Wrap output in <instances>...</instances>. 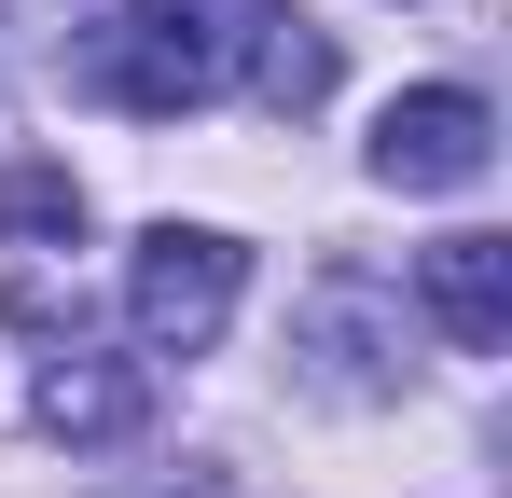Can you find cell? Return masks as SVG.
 I'll use <instances>...</instances> for the list:
<instances>
[{
	"mask_svg": "<svg viewBox=\"0 0 512 498\" xmlns=\"http://www.w3.org/2000/svg\"><path fill=\"white\" fill-rule=\"evenodd\" d=\"M277 28V0H125L111 28H84V83L97 111H139V125H180V111H222L250 97V56Z\"/></svg>",
	"mask_w": 512,
	"mask_h": 498,
	"instance_id": "6da1fadb",
	"label": "cell"
},
{
	"mask_svg": "<svg viewBox=\"0 0 512 498\" xmlns=\"http://www.w3.org/2000/svg\"><path fill=\"white\" fill-rule=\"evenodd\" d=\"M236 291H250V249L222 236V222H153V236L125 249V319L153 360H208L222 319H236Z\"/></svg>",
	"mask_w": 512,
	"mask_h": 498,
	"instance_id": "7a4b0ae2",
	"label": "cell"
},
{
	"mask_svg": "<svg viewBox=\"0 0 512 498\" xmlns=\"http://www.w3.org/2000/svg\"><path fill=\"white\" fill-rule=\"evenodd\" d=\"M84 305V180L56 153L0 166V319L14 332H70Z\"/></svg>",
	"mask_w": 512,
	"mask_h": 498,
	"instance_id": "3957f363",
	"label": "cell"
},
{
	"mask_svg": "<svg viewBox=\"0 0 512 498\" xmlns=\"http://www.w3.org/2000/svg\"><path fill=\"white\" fill-rule=\"evenodd\" d=\"M291 360H305V388H333V402H402V291L388 277H360L333 263L319 291H305V319H291Z\"/></svg>",
	"mask_w": 512,
	"mask_h": 498,
	"instance_id": "277c9868",
	"label": "cell"
},
{
	"mask_svg": "<svg viewBox=\"0 0 512 498\" xmlns=\"http://www.w3.org/2000/svg\"><path fill=\"white\" fill-rule=\"evenodd\" d=\"M485 166H499V111L471 83H416V97L374 111V180L388 194H471Z\"/></svg>",
	"mask_w": 512,
	"mask_h": 498,
	"instance_id": "5b68a950",
	"label": "cell"
},
{
	"mask_svg": "<svg viewBox=\"0 0 512 498\" xmlns=\"http://www.w3.org/2000/svg\"><path fill=\"white\" fill-rule=\"evenodd\" d=\"M28 415H42V443H139L153 374H139L125 346H56V360H42V388H28Z\"/></svg>",
	"mask_w": 512,
	"mask_h": 498,
	"instance_id": "8992f818",
	"label": "cell"
},
{
	"mask_svg": "<svg viewBox=\"0 0 512 498\" xmlns=\"http://www.w3.org/2000/svg\"><path fill=\"white\" fill-rule=\"evenodd\" d=\"M416 291L457 346H512V236H443L416 263Z\"/></svg>",
	"mask_w": 512,
	"mask_h": 498,
	"instance_id": "52a82bcc",
	"label": "cell"
},
{
	"mask_svg": "<svg viewBox=\"0 0 512 498\" xmlns=\"http://www.w3.org/2000/svg\"><path fill=\"white\" fill-rule=\"evenodd\" d=\"M250 97L263 111H319V97H333V42H319L291 0H277V28H263V56H250Z\"/></svg>",
	"mask_w": 512,
	"mask_h": 498,
	"instance_id": "ba28073f",
	"label": "cell"
}]
</instances>
